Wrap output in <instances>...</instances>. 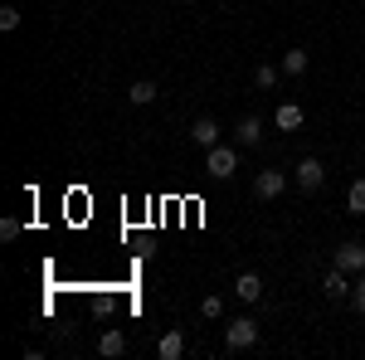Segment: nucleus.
Wrapping results in <instances>:
<instances>
[{
	"label": "nucleus",
	"mask_w": 365,
	"mask_h": 360,
	"mask_svg": "<svg viewBox=\"0 0 365 360\" xmlns=\"http://www.w3.org/2000/svg\"><path fill=\"white\" fill-rule=\"evenodd\" d=\"M234 170H239V146H225V141H220V146H210V151H205V175L229 180Z\"/></svg>",
	"instance_id": "f257e3e1"
},
{
	"label": "nucleus",
	"mask_w": 365,
	"mask_h": 360,
	"mask_svg": "<svg viewBox=\"0 0 365 360\" xmlns=\"http://www.w3.org/2000/svg\"><path fill=\"white\" fill-rule=\"evenodd\" d=\"M249 346H258V322L253 317H234L225 326V351H249Z\"/></svg>",
	"instance_id": "f03ea898"
},
{
	"label": "nucleus",
	"mask_w": 365,
	"mask_h": 360,
	"mask_svg": "<svg viewBox=\"0 0 365 360\" xmlns=\"http://www.w3.org/2000/svg\"><path fill=\"white\" fill-rule=\"evenodd\" d=\"M322 292H327V297H331V302H351V273H346V268H336V263H331V273L322 277Z\"/></svg>",
	"instance_id": "7ed1b4c3"
},
{
	"label": "nucleus",
	"mask_w": 365,
	"mask_h": 360,
	"mask_svg": "<svg viewBox=\"0 0 365 360\" xmlns=\"http://www.w3.org/2000/svg\"><path fill=\"white\" fill-rule=\"evenodd\" d=\"M322 180H327V166H322L317 156H302V161H297V185L312 195V190H322Z\"/></svg>",
	"instance_id": "20e7f679"
},
{
	"label": "nucleus",
	"mask_w": 365,
	"mask_h": 360,
	"mask_svg": "<svg viewBox=\"0 0 365 360\" xmlns=\"http://www.w3.org/2000/svg\"><path fill=\"white\" fill-rule=\"evenodd\" d=\"M282 190H287V175L282 170H258V180H253V195L258 200H278Z\"/></svg>",
	"instance_id": "39448f33"
},
{
	"label": "nucleus",
	"mask_w": 365,
	"mask_h": 360,
	"mask_svg": "<svg viewBox=\"0 0 365 360\" xmlns=\"http://www.w3.org/2000/svg\"><path fill=\"white\" fill-rule=\"evenodd\" d=\"M331 263H336V268H346V273H365V244H356V239H351V244H341Z\"/></svg>",
	"instance_id": "423d86ee"
},
{
	"label": "nucleus",
	"mask_w": 365,
	"mask_h": 360,
	"mask_svg": "<svg viewBox=\"0 0 365 360\" xmlns=\"http://www.w3.org/2000/svg\"><path fill=\"white\" fill-rule=\"evenodd\" d=\"M220 137H225V132H220L215 117H195V127H190V141H195V146L210 151V146H220Z\"/></svg>",
	"instance_id": "0eeeda50"
},
{
	"label": "nucleus",
	"mask_w": 365,
	"mask_h": 360,
	"mask_svg": "<svg viewBox=\"0 0 365 360\" xmlns=\"http://www.w3.org/2000/svg\"><path fill=\"white\" fill-rule=\"evenodd\" d=\"M234 141H239V146H263V122H258V117H239Z\"/></svg>",
	"instance_id": "6e6552de"
},
{
	"label": "nucleus",
	"mask_w": 365,
	"mask_h": 360,
	"mask_svg": "<svg viewBox=\"0 0 365 360\" xmlns=\"http://www.w3.org/2000/svg\"><path fill=\"white\" fill-rule=\"evenodd\" d=\"M234 292H239V302H263V277L258 273H239Z\"/></svg>",
	"instance_id": "1a4fd4ad"
},
{
	"label": "nucleus",
	"mask_w": 365,
	"mask_h": 360,
	"mask_svg": "<svg viewBox=\"0 0 365 360\" xmlns=\"http://www.w3.org/2000/svg\"><path fill=\"white\" fill-rule=\"evenodd\" d=\"M156 356L161 360H180L185 356V331H166L161 341H156Z\"/></svg>",
	"instance_id": "9d476101"
},
{
	"label": "nucleus",
	"mask_w": 365,
	"mask_h": 360,
	"mask_svg": "<svg viewBox=\"0 0 365 360\" xmlns=\"http://www.w3.org/2000/svg\"><path fill=\"white\" fill-rule=\"evenodd\" d=\"M273 122H278L282 132H297V127H302V103H278Z\"/></svg>",
	"instance_id": "9b49d317"
},
{
	"label": "nucleus",
	"mask_w": 365,
	"mask_h": 360,
	"mask_svg": "<svg viewBox=\"0 0 365 360\" xmlns=\"http://www.w3.org/2000/svg\"><path fill=\"white\" fill-rule=\"evenodd\" d=\"M127 103H132V108H151V103H156V83H151V78H137V83L127 88Z\"/></svg>",
	"instance_id": "f8f14e48"
},
{
	"label": "nucleus",
	"mask_w": 365,
	"mask_h": 360,
	"mask_svg": "<svg viewBox=\"0 0 365 360\" xmlns=\"http://www.w3.org/2000/svg\"><path fill=\"white\" fill-rule=\"evenodd\" d=\"M98 351H103V356H108V360L127 356V336L117 331V326H108V331H103V341H98Z\"/></svg>",
	"instance_id": "ddd939ff"
},
{
	"label": "nucleus",
	"mask_w": 365,
	"mask_h": 360,
	"mask_svg": "<svg viewBox=\"0 0 365 360\" xmlns=\"http://www.w3.org/2000/svg\"><path fill=\"white\" fill-rule=\"evenodd\" d=\"M307 63H312L307 49H287V54H282V73H287V78H302V73H307Z\"/></svg>",
	"instance_id": "4468645a"
},
{
	"label": "nucleus",
	"mask_w": 365,
	"mask_h": 360,
	"mask_svg": "<svg viewBox=\"0 0 365 360\" xmlns=\"http://www.w3.org/2000/svg\"><path fill=\"white\" fill-rule=\"evenodd\" d=\"M278 78H282V63H258V68H253V83L263 88V93L278 88Z\"/></svg>",
	"instance_id": "2eb2a0df"
},
{
	"label": "nucleus",
	"mask_w": 365,
	"mask_h": 360,
	"mask_svg": "<svg viewBox=\"0 0 365 360\" xmlns=\"http://www.w3.org/2000/svg\"><path fill=\"white\" fill-rule=\"evenodd\" d=\"M346 210H351V215H365V180H356V185L346 190Z\"/></svg>",
	"instance_id": "dca6fc26"
},
{
	"label": "nucleus",
	"mask_w": 365,
	"mask_h": 360,
	"mask_svg": "<svg viewBox=\"0 0 365 360\" xmlns=\"http://www.w3.org/2000/svg\"><path fill=\"white\" fill-rule=\"evenodd\" d=\"M351 307L365 317V277H356V282H351Z\"/></svg>",
	"instance_id": "f3484780"
},
{
	"label": "nucleus",
	"mask_w": 365,
	"mask_h": 360,
	"mask_svg": "<svg viewBox=\"0 0 365 360\" xmlns=\"http://www.w3.org/2000/svg\"><path fill=\"white\" fill-rule=\"evenodd\" d=\"M20 25V10L15 5H0V29H15Z\"/></svg>",
	"instance_id": "a211bd4d"
},
{
	"label": "nucleus",
	"mask_w": 365,
	"mask_h": 360,
	"mask_svg": "<svg viewBox=\"0 0 365 360\" xmlns=\"http://www.w3.org/2000/svg\"><path fill=\"white\" fill-rule=\"evenodd\" d=\"M200 312H205V317H220V312H225V297H215V292H210V297L200 302Z\"/></svg>",
	"instance_id": "6ab92c4d"
},
{
	"label": "nucleus",
	"mask_w": 365,
	"mask_h": 360,
	"mask_svg": "<svg viewBox=\"0 0 365 360\" xmlns=\"http://www.w3.org/2000/svg\"><path fill=\"white\" fill-rule=\"evenodd\" d=\"M20 234V220H0V239H15Z\"/></svg>",
	"instance_id": "aec40b11"
}]
</instances>
